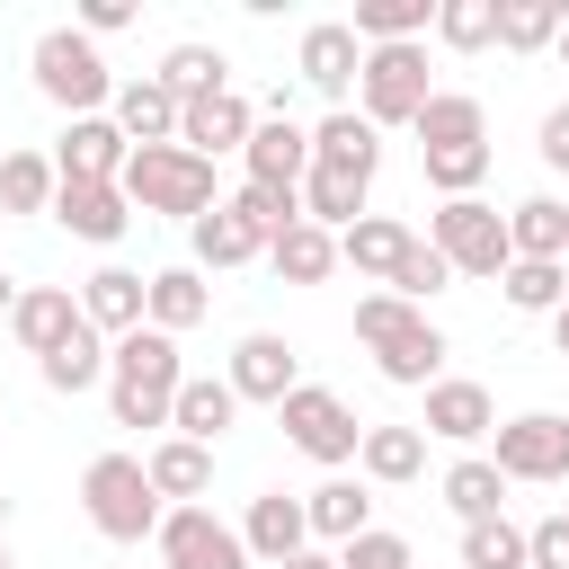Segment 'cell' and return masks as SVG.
<instances>
[{
    "label": "cell",
    "instance_id": "30",
    "mask_svg": "<svg viewBox=\"0 0 569 569\" xmlns=\"http://www.w3.org/2000/svg\"><path fill=\"white\" fill-rule=\"evenodd\" d=\"M436 489H445V507H453L462 525H480V516H507V480H498V462H489V453H453Z\"/></svg>",
    "mask_w": 569,
    "mask_h": 569
},
{
    "label": "cell",
    "instance_id": "35",
    "mask_svg": "<svg viewBox=\"0 0 569 569\" xmlns=\"http://www.w3.org/2000/svg\"><path fill=\"white\" fill-rule=\"evenodd\" d=\"M356 44H418L436 27V0H356Z\"/></svg>",
    "mask_w": 569,
    "mask_h": 569
},
{
    "label": "cell",
    "instance_id": "51",
    "mask_svg": "<svg viewBox=\"0 0 569 569\" xmlns=\"http://www.w3.org/2000/svg\"><path fill=\"white\" fill-rule=\"evenodd\" d=\"M0 569H9V542H0Z\"/></svg>",
    "mask_w": 569,
    "mask_h": 569
},
{
    "label": "cell",
    "instance_id": "9",
    "mask_svg": "<svg viewBox=\"0 0 569 569\" xmlns=\"http://www.w3.org/2000/svg\"><path fill=\"white\" fill-rule=\"evenodd\" d=\"M151 551H160V569H249L240 525H222L213 507H169L160 533H151Z\"/></svg>",
    "mask_w": 569,
    "mask_h": 569
},
{
    "label": "cell",
    "instance_id": "10",
    "mask_svg": "<svg viewBox=\"0 0 569 569\" xmlns=\"http://www.w3.org/2000/svg\"><path fill=\"white\" fill-rule=\"evenodd\" d=\"M498 480H569V418L560 409H525L498 427Z\"/></svg>",
    "mask_w": 569,
    "mask_h": 569
},
{
    "label": "cell",
    "instance_id": "42",
    "mask_svg": "<svg viewBox=\"0 0 569 569\" xmlns=\"http://www.w3.org/2000/svg\"><path fill=\"white\" fill-rule=\"evenodd\" d=\"M462 569H525V525H507V516L462 525Z\"/></svg>",
    "mask_w": 569,
    "mask_h": 569
},
{
    "label": "cell",
    "instance_id": "6",
    "mask_svg": "<svg viewBox=\"0 0 569 569\" xmlns=\"http://www.w3.org/2000/svg\"><path fill=\"white\" fill-rule=\"evenodd\" d=\"M436 98L427 80V44H365L356 62V116L382 133V124H418V107Z\"/></svg>",
    "mask_w": 569,
    "mask_h": 569
},
{
    "label": "cell",
    "instance_id": "29",
    "mask_svg": "<svg viewBox=\"0 0 569 569\" xmlns=\"http://www.w3.org/2000/svg\"><path fill=\"white\" fill-rule=\"evenodd\" d=\"M507 249L560 267V258H569V204H560V196H525V204H507Z\"/></svg>",
    "mask_w": 569,
    "mask_h": 569
},
{
    "label": "cell",
    "instance_id": "8",
    "mask_svg": "<svg viewBox=\"0 0 569 569\" xmlns=\"http://www.w3.org/2000/svg\"><path fill=\"white\" fill-rule=\"evenodd\" d=\"M276 427H284V445L311 453L320 471H347L356 445H365V418H356L338 391H320V382H293V391L276 400Z\"/></svg>",
    "mask_w": 569,
    "mask_h": 569
},
{
    "label": "cell",
    "instance_id": "33",
    "mask_svg": "<svg viewBox=\"0 0 569 569\" xmlns=\"http://www.w3.org/2000/svg\"><path fill=\"white\" fill-rule=\"evenodd\" d=\"M356 471H365V480H382V489H400V480H418V471H427V436H418V427H365Z\"/></svg>",
    "mask_w": 569,
    "mask_h": 569
},
{
    "label": "cell",
    "instance_id": "24",
    "mask_svg": "<svg viewBox=\"0 0 569 569\" xmlns=\"http://www.w3.org/2000/svg\"><path fill=\"white\" fill-rule=\"evenodd\" d=\"M311 160H320V169H347V178L373 187V169H382V133H373L356 107H329V116L311 124Z\"/></svg>",
    "mask_w": 569,
    "mask_h": 569
},
{
    "label": "cell",
    "instance_id": "17",
    "mask_svg": "<svg viewBox=\"0 0 569 569\" xmlns=\"http://www.w3.org/2000/svg\"><path fill=\"white\" fill-rule=\"evenodd\" d=\"M124 151H133V142L116 133V116H71L44 160H53V178H98V187H116V178H124Z\"/></svg>",
    "mask_w": 569,
    "mask_h": 569
},
{
    "label": "cell",
    "instance_id": "41",
    "mask_svg": "<svg viewBox=\"0 0 569 569\" xmlns=\"http://www.w3.org/2000/svg\"><path fill=\"white\" fill-rule=\"evenodd\" d=\"M445 284H453V267H445V258H436L427 240H409V258L391 267V284H382V293H391V302H409V311H427V302H436Z\"/></svg>",
    "mask_w": 569,
    "mask_h": 569
},
{
    "label": "cell",
    "instance_id": "32",
    "mask_svg": "<svg viewBox=\"0 0 569 569\" xmlns=\"http://www.w3.org/2000/svg\"><path fill=\"white\" fill-rule=\"evenodd\" d=\"M36 373H44V391L80 400V391H98V382H107V338H98V329L80 320V329H71V338H62V347H53L44 365H36Z\"/></svg>",
    "mask_w": 569,
    "mask_h": 569
},
{
    "label": "cell",
    "instance_id": "39",
    "mask_svg": "<svg viewBox=\"0 0 569 569\" xmlns=\"http://www.w3.org/2000/svg\"><path fill=\"white\" fill-rule=\"evenodd\" d=\"M560 0H498V44L507 53H542V44H560Z\"/></svg>",
    "mask_w": 569,
    "mask_h": 569
},
{
    "label": "cell",
    "instance_id": "4",
    "mask_svg": "<svg viewBox=\"0 0 569 569\" xmlns=\"http://www.w3.org/2000/svg\"><path fill=\"white\" fill-rule=\"evenodd\" d=\"M80 507H89V525L107 533V542H151L160 533V498H151V471H142V453H98L89 471H80Z\"/></svg>",
    "mask_w": 569,
    "mask_h": 569
},
{
    "label": "cell",
    "instance_id": "23",
    "mask_svg": "<svg viewBox=\"0 0 569 569\" xmlns=\"http://www.w3.org/2000/svg\"><path fill=\"white\" fill-rule=\"evenodd\" d=\"M107 116H116V133H124L133 151H151V142H178V98H169L151 71H142V80H116Z\"/></svg>",
    "mask_w": 569,
    "mask_h": 569
},
{
    "label": "cell",
    "instance_id": "13",
    "mask_svg": "<svg viewBox=\"0 0 569 569\" xmlns=\"http://www.w3.org/2000/svg\"><path fill=\"white\" fill-rule=\"evenodd\" d=\"M222 382H231V400H240V409H249V400H267V409H276V400H284V391L302 382V356H293V347H284L276 329H249V338L231 347Z\"/></svg>",
    "mask_w": 569,
    "mask_h": 569
},
{
    "label": "cell",
    "instance_id": "49",
    "mask_svg": "<svg viewBox=\"0 0 569 569\" xmlns=\"http://www.w3.org/2000/svg\"><path fill=\"white\" fill-rule=\"evenodd\" d=\"M9 302H18V284H9V276H0V329H9Z\"/></svg>",
    "mask_w": 569,
    "mask_h": 569
},
{
    "label": "cell",
    "instance_id": "5",
    "mask_svg": "<svg viewBox=\"0 0 569 569\" xmlns=\"http://www.w3.org/2000/svg\"><path fill=\"white\" fill-rule=\"evenodd\" d=\"M27 62H36V89H44L62 116H107V98H116V71H107V53H98L80 27H44Z\"/></svg>",
    "mask_w": 569,
    "mask_h": 569
},
{
    "label": "cell",
    "instance_id": "46",
    "mask_svg": "<svg viewBox=\"0 0 569 569\" xmlns=\"http://www.w3.org/2000/svg\"><path fill=\"white\" fill-rule=\"evenodd\" d=\"M116 27H133V0H80V36H89V44L116 36Z\"/></svg>",
    "mask_w": 569,
    "mask_h": 569
},
{
    "label": "cell",
    "instance_id": "20",
    "mask_svg": "<svg viewBox=\"0 0 569 569\" xmlns=\"http://www.w3.org/2000/svg\"><path fill=\"white\" fill-rule=\"evenodd\" d=\"M231 427H240L231 382H222V373H187V382H178V400H169V436H187V445H204V453H213Z\"/></svg>",
    "mask_w": 569,
    "mask_h": 569
},
{
    "label": "cell",
    "instance_id": "25",
    "mask_svg": "<svg viewBox=\"0 0 569 569\" xmlns=\"http://www.w3.org/2000/svg\"><path fill=\"white\" fill-rule=\"evenodd\" d=\"M204 311H213V293H204V276H196V267H160V276H142V329L187 338Z\"/></svg>",
    "mask_w": 569,
    "mask_h": 569
},
{
    "label": "cell",
    "instance_id": "26",
    "mask_svg": "<svg viewBox=\"0 0 569 569\" xmlns=\"http://www.w3.org/2000/svg\"><path fill=\"white\" fill-rule=\"evenodd\" d=\"M142 471H151V498L160 507H204V489H213V453L187 445V436H160L142 453Z\"/></svg>",
    "mask_w": 569,
    "mask_h": 569
},
{
    "label": "cell",
    "instance_id": "21",
    "mask_svg": "<svg viewBox=\"0 0 569 569\" xmlns=\"http://www.w3.org/2000/svg\"><path fill=\"white\" fill-rule=\"evenodd\" d=\"M409 133H418V160H427V151H480V142H489V107H480L471 89H436Z\"/></svg>",
    "mask_w": 569,
    "mask_h": 569
},
{
    "label": "cell",
    "instance_id": "40",
    "mask_svg": "<svg viewBox=\"0 0 569 569\" xmlns=\"http://www.w3.org/2000/svg\"><path fill=\"white\" fill-rule=\"evenodd\" d=\"M53 204V160L44 151H0V213H44Z\"/></svg>",
    "mask_w": 569,
    "mask_h": 569
},
{
    "label": "cell",
    "instance_id": "36",
    "mask_svg": "<svg viewBox=\"0 0 569 569\" xmlns=\"http://www.w3.org/2000/svg\"><path fill=\"white\" fill-rule=\"evenodd\" d=\"M222 71H231V62H222V53H213V44H169V53H160V71H151V80H160V89H169V98H178V107H187V98H213V89H231V80H222Z\"/></svg>",
    "mask_w": 569,
    "mask_h": 569
},
{
    "label": "cell",
    "instance_id": "47",
    "mask_svg": "<svg viewBox=\"0 0 569 569\" xmlns=\"http://www.w3.org/2000/svg\"><path fill=\"white\" fill-rule=\"evenodd\" d=\"M284 569H338V551H320V542H311V551H293Z\"/></svg>",
    "mask_w": 569,
    "mask_h": 569
},
{
    "label": "cell",
    "instance_id": "16",
    "mask_svg": "<svg viewBox=\"0 0 569 569\" xmlns=\"http://www.w3.org/2000/svg\"><path fill=\"white\" fill-rule=\"evenodd\" d=\"M356 62H365V44H356V27L347 18H320V27H302V53H293V71L329 98V107H347L356 98Z\"/></svg>",
    "mask_w": 569,
    "mask_h": 569
},
{
    "label": "cell",
    "instance_id": "38",
    "mask_svg": "<svg viewBox=\"0 0 569 569\" xmlns=\"http://www.w3.org/2000/svg\"><path fill=\"white\" fill-rule=\"evenodd\" d=\"M436 44L445 53H489L498 44V0H436Z\"/></svg>",
    "mask_w": 569,
    "mask_h": 569
},
{
    "label": "cell",
    "instance_id": "37",
    "mask_svg": "<svg viewBox=\"0 0 569 569\" xmlns=\"http://www.w3.org/2000/svg\"><path fill=\"white\" fill-rule=\"evenodd\" d=\"M498 293H507V311H560L569 302V267H542V258H507V276H498Z\"/></svg>",
    "mask_w": 569,
    "mask_h": 569
},
{
    "label": "cell",
    "instance_id": "7",
    "mask_svg": "<svg viewBox=\"0 0 569 569\" xmlns=\"http://www.w3.org/2000/svg\"><path fill=\"white\" fill-rule=\"evenodd\" d=\"M427 249L453 267V276H480V284H498L507 276V213L498 204H480V196H453V204H436L427 213Z\"/></svg>",
    "mask_w": 569,
    "mask_h": 569
},
{
    "label": "cell",
    "instance_id": "15",
    "mask_svg": "<svg viewBox=\"0 0 569 569\" xmlns=\"http://www.w3.org/2000/svg\"><path fill=\"white\" fill-rule=\"evenodd\" d=\"M258 133V107L240 98V89H213V98H187L178 107V151H196V160H222V151H240Z\"/></svg>",
    "mask_w": 569,
    "mask_h": 569
},
{
    "label": "cell",
    "instance_id": "2",
    "mask_svg": "<svg viewBox=\"0 0 569 569\" xmlns=\"http://www.w3.org/2000/svg\"><path fill=\"white\" fill-rule=\"evenodd\" d=\"M356 338L373 347L382 382H400V391L445 382V329H436L427 311H409V302H391V293H356Z\"/></svg>",
    "mask_w": 569,
    "mask_h": 569
},
{
    "label": "cell",
    "instance_id": "44",
    "mask_svg": "<svg viewBox=\"0 0 569 569\" xmlns=\"http://www.w3.org/2000/svg\"><path fill=\"white\" fill-rule=\"evenodd\" d=\"M525 569H569V516L525 525Z\"/></svg>",
    "mask_w": 569,
    "mask_h": 569
},
{
    "label": "cell",
    "instance_id": "52",
    "mask_svg": "<svg viewBox=\"0 0 569 569\" xmlns=\"http://www.w3.org/2000/svg\"><path fill=\"white\" fill-rule=\"evenodd\" d=\"M0 436H9V418H0Z\"/></svg>",
    "mask_w": 569,
    "mask_h": 569
},
{
    "label": "cell",
    "instance_id": "31",
    "mask_svg": "<svg viewBox=\"0 0 569 569\" xmlns=\"http://www.w3.org/2000/svg\"><path fill=\"white\" fill-rule=\"evenodd\" d=\"M267 267H276L284 284H320V276L338 267V231H320V222H284V231L267 240Z\"/></svg>",
    "mask_w": 569,
    "mask_h": 569
},
{
    "label": "cell",
    "instance_id": "28",
    "mask_svg": "<svg viewBox=\"0 0 569 569\" xmlns=\"http://www.w3.org/2000/svg\"><path fill=\"white\" fill-rule=\"evenodd\" d=\"M80 320H89L98 338L142 329V276H133V267H98V276L80 284Z\"/></svg>",
    "mask_w": 569,
    "mask_h": 569
},
{
    "label": "cell",
    "instance_id": "19",
    "mask_svg": "<svg viewBox=\"0 0 569 569\" xmlns=\"http://www.w3.org/2000/svg\"><path fill=\"white\" fill-rule=\"evenodd\" d=\"M498 427V409H489V391L480 382H462V373H445V382H427V418H418V436H436V445H480Z\"/></svg>",
    "mask_w": 569,
    "mask_h": 569
},
{
    "label": "cell",
    "instance_id": "50",
    "mask_svg": "<svg viewBox=\"0 0 569 569\" xmlns=\"http://www.w3.org/2000/svg\"><path fill=\"white\" fill-rule=\"evenodd\" d=\"M560 62H569V18H560Z\"/></svg>",
    "mask_w": 569,
    "mask_h": 569
},
{
    "label": "cell",
    "instance_id": "27",
    "mask_svg": "<svg viewBox=\"0 0 569 569\" xmlns=\"http://www.w3.org/2000/svg\"><path fill=\"white\" fill-rule=\"evenodd\" d=\"M409 240H418V231H409L400 213H356V222L338 231V258H347L356 276H373V284H391V267L409 258Z\"/></svg>",
    "mask_w": 569,
    "mask_h": 569
},
{
    "label": "cell",
    "instance_id": "22",
    "mask_svg": "<svg viewBox=\"0 0 569 569\" xmlns=\"http://www.w3.org/2000/svg\"><path fill=\"white\" fill-rule=\"evenodd\" d=\"M302 525H311V542H356L365 525H373V489L365 480H347V471H329L320 489H302Z\"/></svg>",
    "mask_w": 569,
    "mask_h": 569
},
{
    "label": "cell",
    "instance_id": "11",
    "mask_svg": "<svg viewBox=\"0 0 569 569\" xmlns=\"http://www.w3.org/2000/svg\"><path fill=\"white\" fill-rule=\"evenodd\" d=\"M240 160H249V187H267V196H302L311 124H293V116H258V133L240 142Z\"/></svg>",
    "mask_w": 569,
    "mask_h": 569
},
{
    "label": "cell",
    "instance_id": "43",
    "mask_svg": "<svg viewBox=\"0 0 569 569\" xmlns=\"http://www.w3.org/2000/svg\"><path fill=\"white\" fill-rule=\"evenodd\" d=\"M338 569H418V551H409L400 533H382V525H365L356 542H338Z\"/></svg>",
    "mask_w": 569,
    "mask_h": 569
},
{
    "label": "cell",
    "instance_id": "34",
    "mask_svg": "<svg viewBox=\"0 0 569 569\" xmlns=\"http://www.w3.org/2000/svg\"><path fill=\"white\" fill-rule=\"evenodd\" d=\"M365 196H373V187L347 178V169H320V160L302 169V222H320V231H347V222L365 213Z\"/></svg>",
    "mask_w": 569,
    "mask_h": 569
},
{
    "label": "cell",
    "instance_id": "12",
    "mask_svg": "<svg viewBox=\"0 0 569 569\" xmlns=\"http://www.w3.org/2000/svg\"><path fill=\"white\" fill-rule=\"evenodd\" d=\"M71 240H89V249H107V240H124L133 231V204H124V187H98V178H53V204H44Z\"/></svg>",
    "mask_w": 569,
    "mask_h": 569
},
{
    "label": "cell",
    "instance_id": "1",
    "mask_svg": "<svg viewBox=\"0 0 569 569\" xmlns=\"http://www.w3.org/2000/svg\"><path fill=\"white\" fill-rule=\"evenodd\" d=\"M178 382H187L178 338H160V329H124V338H107V409H116V427H169Z\"/></svg>",
    "mask_w": 569,
    "mask_h": 569
},
{
    "label": "cell",
    "instance_id": "53",
    "mask_svg": "<svg viewBox=\"0 0 569 569\" xmlns=\"http://www.w3.org/2000/svg\"><path fill=\"white\" fill-rule=\"evenodd\" d=\"M560 267H569V258H560Z\"/></svg>",
    "mask_w": 569,
    "mask_h": 569
},
{
    "label": "cell",
    "instance_id": "48",
    "mask_svg": "<svg viewBox=\"0 0 569 569\" xmlns=\"http://www.w3.org/2000/svg\"><path fill=\"white\" fill-rule=\"evenodd\" d=\"M551 356H569V302L551 311Z\"/></svg>",
    "mask_w": 569,
    "mask_h": 569
},
{
    "label": "cell",
    "instance_id": "45",
    "mask_svg": "<svg viewBox=\"0 0 569 569\" xmlns=\"http://www.w3.org/2000/svg\"><path fill=\"white\" fill-rule=\"evenodd\" d=\"M533 151H542V169H560V178H569V98H560V107L542 116V133H533Z\"/></svg>",
    "mask_w": 569,
    "mask_h": 569
},
{
    "label": "cell",
    "instance_id": "3",
    "mask_svg": "<svg viewBox=\"0 0 569 569\" xmlns=\"http://www.w3.org/2000/svg\"><path fill=\"white\" fill-rule=\"evenodd\" d=\"M124 204L133 213H169V222H196V213H213L222 196H213V160H196V151H178V142H151V151H124Z\"/></svg>",
    "mask_w": 569,
    "mask_h": 569
},
{
    "label": "cell",
    "instance_id": "18",
    "mask_svg": "<svg viewBox=\"0 0 569 569\" xmlns=\"http://www.w3.org/2000/svg\"><path fill=\"white\" fill-rule=\"evenodd\" d=\"M71 329H80V293H71V284H18V302H9V338H18L36 365H44Z\"/></svg>",
    "mask_w": 569,
    "mask_h": 569
},
{
    "label": "cell",
    "instance_id": "14",
    "mask_svg": "<svg viewBox=\"0 0 569 569\" xmlns=\"http://www.w3.org/2000/svg\"><path fill=\"white\" fill-rule=\"evenodd\" d=\"M240 551H249V569H284L293 551H311L302 498H293V489H258L249 516H240Z\"/></svg>",
    "mask_w": 569,
    "mask_h": 569
}]
</instances>
